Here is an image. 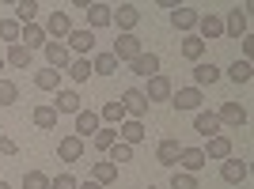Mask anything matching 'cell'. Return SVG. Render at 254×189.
Returning <instances> with one entry per match:
<instances>
[{
    "instance_id": "obj_7",
    "label": "cell",
    "mask_w": 254,
    "mask_h": 189,
    "mask_svg": "<svg viewBox=\"0 0 254 189\" xmlns=\"http://www.w3.org/2000/svg\"><path fill=\"white\" fill-rule=\"evenodd\" d=\"M110 23H118V31H122V34H133V27L140 23V8H137V4H118L114 15H110Z\"/></svg>"
},
{
    "instance_id": "obj_20",
    "label": "cell",
    "mask_w": 254,
    "mask_h": 189,
    "mask_svg": "<svg viewBox=\"0 0 254 189\" xmlns=\"http://www.w3.org/2000/svg\"><path fill=\"white\" fill-rule=\"evenodd\" d=\"M197 19H201V11H197V8H175V11H171V23H175V31H186V34L197 27Z\"/></svg>"
},
{
    "instance_id": "obj_18",
    "label": "cell",
    "mask_w": 254,
    "mask_h": 189,
    "mask_svg": "<svg viewBox=\"0 0 254 189\" xmlns=\"http://www.w3.org/2000/svg\"><path fill=\"white\" fill-rule=\"evenodd\" d=\"M129 72H133V76H148V80H152V76L159 72V57L144 49V53L137 57V61H129Z\"/></svg>"
},
{
    "instance_id": "obj_39",
    "label": "cell",
    "mask_w": 254,
    "mask_h": 189,
    "mask_svg": "<svg viewBox=\"0 0 254 189\" xmlns=\"http://www.w3.org/2000/svg\"><path fill=\"white\" fill-rule=\"evenodd\" d=\"M19 31H23V27H19L15 19H0V38H4L8 46H15V42H19Z\"/></svg>"
},
{
    "instance_id": "obj_32",
    "label": "cell",
    "mask_w": 254,
    "mask_h": 189,
    "mask_svg": "<svg viewBox=\"0 0 254 189\" xmlns=\"http://www.w3.org/2000/svg\"><path fill=\"white\" fill-rule=\"evenodd\" d=\"M99 121H106L110 129L122 125V121H126V110H122V102H118V98H114V102H106L103 110H99Z\"/></svg>"
},
{
    "instance_id": "obj_36",
    "label": "cell",
    "mask_w": 254,
    "mask_h": 189,
    "mask_svg": "<svg viewBox=\"0 0 254 189\" xmlns=\"http://www.w3.org/2000/svg\"><path fill=\"white\" fill-rule=\"evenodd\" d=\"M251 76H254L251 61H235L232 68H228V80H232V84H251Z\"/></svg>"
},
{
    "instance_id": "obj_16",
    "label": "cell",
    "mask_w": 254,
    "mask_h": 189,
    "mask_svg": "<svg viewBox=\"0 0 254 189\" xmlns=\"http://www.w3.org/2000/svg\"><path fill=\"white\" fill-rule=\"evenodd\" d=\"M216 80H220V68H216L212 61H197L193 64V87H197V91H201V87H212Z\"/></svg>"
},
{
    "instance_id": "obj_31",
    "label": "cell",
    "mask_w": 254,
    "mask_h": 189,
    "mask_svg": "<svg viewBox=\"0 0 254 189\" xmlns=\"http://www.w3.org/2000/svg\"><path fill=\"white\" fill-rule=\"evenodd\" d=\"M91 182H99V186H110V182H118V167L114 163H95V167H91Z\"/></svg>"
},
{
    "instance_id": "obj_45",
    "label": "cell",
    "mask_w": 254,
    "mask_h": 189,
    "mask_svg": "<svg viewBox=\"0 0 254 189\" xmlns=\"http://www.w3.org/2000/svg\"><path fill=\"white\" fill-rule=\"evenodd\" d=\"M76 189H103V186H99V182H80Z\"/></svg>"
},
{
    "instance_id": "obj_14",
    "label": "cell",
    "mask_w": 254,
    "mask_h": 189,
    "mask_svg": "<svg viewBox=\"0 0 254 189\" xmlns=\"http://www.w3.org/2000/svg\"><path fill=\"white\" fill-rule=\"evenodd\" d=\"M118 137H122V144H129V147H137L140 140L148 137L144 133V121H133V117H126L122 125H118Z\"/></svg>"
},
{
    "instance_id": "obj_11",
    "label": "cell",
    "mask_w": 254,
    "mask_h": 189,
    "mask_svg": "<svg viewBox=\"0 0 254 189\" xmlns=\"http://www.w3.org/2000/svg\"><path fill=\"white\" fill-rule=\"evenodd\" d=\"M46 61H50V68H57V72H64L68 64H72V53H68V46L64 42H46Z\"/></svg>"
},
{
    "instance_id": "obj_24",
    "label": "cell",
    "mask_w": 254,
    "mask_h": 189,
    "mask_svg": "<svg viewBox=\"0 0 254 189\" xmlns=\"http://www.w3.org/2000/svg\"><path fill=\"white\" fill-rule=\"evenodd\" d=\"M193 129H197L201 137H216V133H220V121H216L212 110H197V114H193Z\"/></svg>"
},
{
    "instance_id": "obj_23",
    "label": "cell",
    "mask_w": 254,
    "mask_h": 189,
    "mask_svg": "<svg viewBox=\"0 0 254 189\" xmlns=\"http://www.w3.org/2000/svg\"><path fill=\"white\" fill-rule=\"evenodd\" d=\"M99 133V114L95 110H80L76 114V137L84 140V137H95Z\"/></svg>"
},
{
    "instance_id": "obj_44",
    "label": "cell",
    "mask_w": 254,
    "mask_h": 189,
    "mask_svg": "<svg viewBox=\"0 0 254 189\" xmlns=\"http://www.w3.org/2000/svg\"><path fill=\"white\" fill-rule=\"evenodd\" d=\"M243 53H247L243 61H251V53H254V34H247V38H243Z\"/></svg>"
},
{
    "instance_id": "obj_47",
    "label": "cell",
    "mask_w": 254,
    "mask_h": 189,
    "mask_svg": "<svg viewBox=\"0 0 254 189\" xmlns=\"http://www.w3.org/2000/svg\"><path fill=\"white\" fill-rule=\"evenodd\" d=\"M0 72H4V57H0Z\"/></svg>"
},
{
    "instance_id": "obj_41",
    "label": "cell",
    "mask_w": 254,
    "mask_h": 189,
    "mask_svg": "<svg viewBox=\"0 0 254 189\" xmlns=\"http://www.w3.org/2000/svg\"><path fill=\"white\" fill-rule=\"evenodd\" d=\"M23 189H50V178H46L42 170H27L23 174Z\"/></svg>"
},
{
    "instance_id": "obj_10",
    "label": "cell",
    "mask_w": 254,
    "mask_h": 189,
    "mask_svg": "<svg viewBox=\"0 0 254 189\" xmlns=\"http://www.w3.org/2000/svg\"><path fill=\"white\" fill-rule=\"evenodd\" d=\"M171 91H175V87H171V80L163 72H156L148 80V91H144V98H148V106L152 102H171Z\"/></svg>"
},
{
    "instance_id": "obj_25",
    "label": "cell",
    "mask_w": 254,
    "mask_h": 189,
    "mask_svg": "<svg viewBox=\"0 0 254 189\" xmlns=\"http://www.w3.org/2000/svg\"><path fill=\"white\" fill-rule=\"evenodd\" d=\"M61 76L64 72H57V68L46 64L42 72H34V87H42V91H61Z\"/></svg>"
},
{
    "instance_id": "obj_2",
    "label": "cell",
    "mask_w": 254,
    "mask_h": 189,
    "mask_svg": "<svg viewBox=\"0 0 254 189\" xmlns=\"http://www.w3.org/2000/svg\"><path fill=\"white\" fill-rule=\"evenodd\" d=\"M118 102H122L126 117H133V121H144V114H148V98H144V91H140V87H129Z\"/></svg>"
},
{
    "instance_id": "obj_6",
    "label": "cell",
    "mask_w": 254,
    "mask_h": 189,
    "mask_svg": "<svg viewBox=\"0 0 254 189\" xmlns=\"http://www.w3.org/2000/svg\"><path fill=\"white\" fill-rule=\"evenodd\" d=\"M220 178H224V182H232V186H243V182L251 178V163H243V159H235V155H228V159H224V167H220Z\"/></svg>"
},
{
    "instance_id": "obj_3",
    "label": "cell",
    "mask_w": 254,
    "mask_h": 189,
    "mask_svg": "<svg viewBox=\"0 0 254 189\" xmlns=\"http://www.w3.org/2000/svg\"><path fill=\"white\" fill-rule=\"evenodd\" d=\"M110 53H114L118 64H122V61L129 64V61H137L140 53H144V46H140L137 34H118V42H114V49H110Z\"/></svg>"
},
{
    "instance_id": "obj_40",
    "label": "cell",
    "mask_w": 254,
    "mask_h": 189,
    "mask_svg": "<svg viewBox=\"0 0 254 189\" xmlns=\"http://www.w3.org/2000/svg\"><path fill=\"white\" fill-rule=\"evenodd\" d=\"M171 189H197V174L175 170V174H171Z\"/></svg>"
},
{
    "instance_id": "obj_38",
    "label": "cell",
    "mask_w": 254,
    "mask_h": 189,
    "mask_svg": "<svg viewBox=\"0 0 254 189\" xmlns=\"http://www.w3.org/2000/svg\"><path fill=\"white\" fill-rule=\"evenodd\" d=\"M114 140H118V129H110V125H106V129H99L95 137H91V144H95L99 151H110V144H114Z\"/></svg>"
},
{
    "instance_id": "obj_5",
    "label": "cell",
    "mask_w": 254,
    "mask_h": 189,
    "mask_svg": "<svg viewBox=\"0 0 254 189\" xmlns=\"http://www.w3.org/2000/svg\"><path fill=\"white\" fill-rule=\"evenodd\" d=\"M224 34H228V38H247V34H251V15L239 11V8H232L224 15Z\"/></svg>"
},
{
    "instance_id": "obj_12",
    "label": "cell",
    "mask_w": 254,
    "mask_h": 189,
    "mask_svg": "<svg viewBox=\"0 0 254 189\" xmlns=\"http://www.w3.org/2000/svg\"><path fill=\"white\" fill-rule=\"evenodd\" d=\"M50 42L46 38V31H42V23H23V31H19V46H27V49H42V46Z\"/></svg>"
},
{
    "instance_id": "obj_37",
    "label": "cell",
    "mask_w": 254,
    "mask_h": 189,
    "mask_svg": "<svg viewBox=\"0 0 254 189\" xmlns=\"http://www.w3.org/2000/svg\"><path fill=\"white\" fill-rule=\"evenodd\" d=\"M15 102H19V87L0 76V106H15Z\"/></svg>"
},
{
    "instance_id": "obj_9",
    "label": "cell",
    "mask_w": 254,
    "mask_h": 189,
    "mask_svg": "<svg viewBox=\"0 0 254 189\" xmlns=\"http://www.w3.org/2000/svg\"><path fill=\"white\" fill-rule=\"evenodd\" d=\"M57 155H61V163H80V159H84V140L76 137V133L61 137L57 140Z\"/></svg>"
},
{
    "instance_id": "obj_21",
    "label": "cell",
    "mask_w": 254,
    "mask_h": 189,
    "mask_svg": "<svg viewBox=\"0 0 254 189\" xmlns=\"http://www.w3.org/2000/svg\"><path fill=\"white\" fill-rule=\"evenodd\" d=\"M53 110H57V117L61 114H80V110H84V98H80V94L76 91H57V106H53Z\"/></svg>"
},
{
    "instance_id": "obj_13",
    "label": "cell",
    "mask_w": 254,
    "mask_h": 189,
    "mask_svg": "<svg viewBox=\"0 0 254 189\" xmlns=\"http://www.w3.org/2000/svg\"><path fill=\"white\" fill-rule=\"evenodd\" d=\"M197 38H201V42H212V38H224V19L220 15H216V11H209V15H201V19H197Z\"/></svg>"
},
{
    "instance_id": "obj_43",
    "label": "cell",
    "mask_w": 254,
    "mask_h": 189,
    "mask_svg": "<svg viewBox=\"0 0 254 189\" xmlns=\"http://www.w3.org/2000/svg\"><path fill=\"white\" fill-rule=\"evenodd\" d=\"M19 147H15V140H8V137H0V155H15Z\"/></svg>"
},
{
    "instance_id": "obj_8",
    "label": "cell",
    "mask_w": 254,
    "mask_h": 189,
    "mask_svg": "<svg viewBox=\"0 0 254 189\" xmlns=\"http://www.w3.org/2000/svg\"><path fill=\"white\" fill-rule=\"evenodd\" d=\"M46 38H53V42H61V38H68V31H72V19H68V11H50V19H46Z\"/></svg>"
},
{
    "instance_id": "obj_35",
    "label": "cell",
    "mask_w": 254,
    "mask_h": 189,
    "mask_svg": "<svg viewBox=\"0 0 254 189\" xmlns=\"http://www.w3.org/2000/svg\"><path fill=\"white\" fill-rule=\"evenodd\" d=\"M38 11H42V8H38L34 0H19V4H15V23H19V27H23V23H34V19H38Z\"/></svg>"
},
{
    "instance_id": "obj_42",
    "label": "cell",
    "mask_w": 254,
    "mask_h": 189,
    "mask_svg": "<svg viewBox=\"0 0 254 189\" xmlns=\"http://www.w3.org/2000/svg\"><path fill=\"white\" fill-rule=\"evenodd\" d=\"M80 182L72 178V174H57V178H50V189H76Z\"/></svg>"
},
{
    "instance_id": "obj_4",
    "label": "cell",
    "mask_w": 254,
    "mask_h": 189,
    "mask_svg": "<svg viewBox=\"0 0 254 189\" xmlns=\"http://www.w3.org/2000/svg\"><path fill=\"white\" fill-rule=\"evenodd\" d=\"M64 46H68V53H76V57H87V53L95 49V31H87V27H80V31H68V38H64Z\"/></svg>"
},
{
    "instance_id": "obj_48",
    "label": "cell",
    "mask_w": 254,
    "mask_h": 189,
    "mask_svg": "<svg viewBox=\"0 0 254 189\" xmlns=\"http://www.w3.org/2000/svg\"><path fill=\"white\" fill-rule=\"evenodd\" d=\"M144 189H156V186H144Z\"/></svg>"
},
{
    "instance_id": "obj_28",
    "label": "cell",
    "mask_w": 254,
    "mask_h": 189,
    "mask_svg": "<svg viewBox=\"0 0 254 189\" xmlns=\"http://www.w3.org/2000/svg\"><path fill=\"white\" fill-rule=\"evenodd\" d=\"M91 72H95V76H118L114 53H95V57H91Z\"/></svg>"
},
{
    "instance_id": "obj_30",
    "label": "cell",
    "mask_w": 254,
    "mask_h": 189,
    "mask_svg": "<svg viewBox=\"0 0 254 189\" xmlns=\"http://www.w3.org/2000/svg\"><path fill=\"white\" fill-rule=\"evenodd\" d=\"M64 72L72 76L76 84H87V76H95V72H91V57H72V64H68Z\"/></svg>"
},
{
    "instance_id": "obj_27",
    "label": "cell",
    "mask_w": 254,
    "mask_h": 189,
    "mask_svg": "<svg viewBox=\"0 0 254 189\" xmlns=\"http://www.w3.org/2000/svg\"><path fill=\"white\" fill-rule=\"evenodd\" d=\"M31 57L34 53L27 49V46H8V57H4V64H11V68H31Z\"/></svg>"
},
{
    "instance_id": "obj_1",
    "label": "cell",
    "mask_w": 254,
    "mask_h": 189,
    "mask_svg": "<svg viewBox=\"0 0 254 189\" xmlns=\"http://www.w3.org/2000/svg\"><path fill=\"white\" fill-rule=\"evenodd\" d=\"M205 102V94L197 87H179V91H171V106L179 110V114H197V106Z\"/></svg>"
},
{
    "instance_id": "obj_33",
    "label": "cell",
    "mask_w": 254,
    "mask_h": 189,
    "mask_svg": "<svg viewBox=\"0 0 254 189\" xmlns=\"http://www.w3.org/2000/svg\"><path fill=\"white\" fill-rule=\"evenodd\" d=\"M106 163H114V167H122V163H133V147L122 144V140H114V144H110V151H106Z\"/></svg>"
},
{
    "instance_id": "obj_26",
    "label": "cell",
    "mask_w": 254,
    "mask_h": 189,
    "mask_svg": "<svg viewBox=\"0 0 254 189\" xmlns=\"http://www.w3.org/2000/svg\"><path fill=\"white\" fill-rule=\"evenodd\" d=\"M179 151H182V144H179V140H159L156 159L163 163V167H175V163H179Z\"/></svg>"
},
{
    "instance_id": "obj_46",
    "label": "cell",
    "mask_w": 254,
    "mask_h": 189,
    "mask_svg": "<svg viewBox=\"0 0 254 189\" xmlns=\"http://www.w3.org/2000/svg\"><path fill=\"white\" fill-rule=\"evenodd\" d=\"M0 189H11V186H8V182H0Z\"/></svg>"
},
{
    "instance_id": "obj_29",
    "label": "cell",
    "mask_w": 254,
    "mask_h": 189,
    "mask_svg": "<svg viewBox=\"0 0 254 189\" xmlns=\"http://www.w3.org/2000/svg\"><path fill=\"white\" fill-rule=\"evenodd\" d=\"M182 57H186V61H193V64L205 57V42L197 38V34H186V38H182Z\"/></svg>"
},
{
    "instance_id": "obj_15",
    "label": "cell",
    "mask_w": 254,
    "mask_h": 189,
    "mask_svg": "<svg viewBox=\"0 0 254 189\" xmlns=\"http://www.w3.org/2000/svg\"><path fill=\"white\" fill-rule=\"evenodd\" d=\"M216 121L220 125H247V106H239V102H224L220 110H216Z\"/></svg>"
},
{
    "instance_id": "obj_17",
    "label": "cell",
    "mask_w": 254,
    "mask_h": 189,
    "mask_svg": "<svg viewBox=\"0 0 254 189\" xmlns=\"http://www.w3.org/2000/svg\"><path fill=\"white\" fill-rule=\"evenodd\" d=\"M205 163H209V159H205L201 147H182V151H179V167L186 170V174H197Z\"/></svg>"
},
{
    "instance_id": "obj_34",
    "label": "cell",
    "mask_w": 254,
    "mask_h": 189,
    "mask_svg": "<svg viewBox=\"0 0 254 189\" xmlns=\"http://www.w3.org/2000/svg\"><path fill=\"white\" fill-rule=\"evenodd\" d=\"M34 125L38 129H57V110L53 106H34Z\"/></svg>"
},
{
    "instance_id": "obj_22",
    "label": "cell",
    "mask_w": 254,
    "mask_h": 189,
    "mask_svg": "<svg viewBox=\"0 0 254 189\" xmlns=\"http://www.w3.org/2000/svg\"><path fill=\"white\" fill-rule=\"evenodd\" d=\"M201 151H205V159H220L224 163V159L232 155V140L224 137V133H216V137H209V147H201Z\"/></svg>"
},
{
    "instance_id": "obj_19",
    "label": "cell",
    "mask_w": 254,
    "mask_h": 189,
    "mask_svg": "<svg viewBox=\"0 0 254 189\" xmlns=\"http://www.w3.org/2000/svg\"><path fill=\"white\" fill-rule=\"evenodd\" d=\"M110 15H114V8H110V4H87V31L110 27Z\"/></svg>"
}]
</instances>
